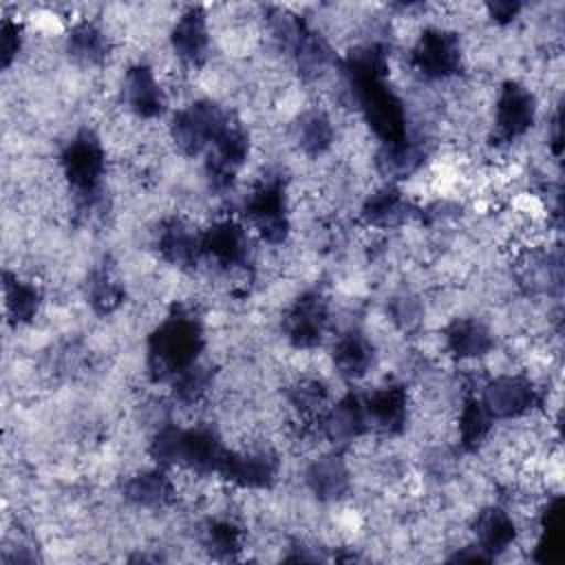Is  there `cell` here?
<instances>
[{"instance_id":"6da1fadb","label":"cell","mask_w":565,"mask_h":565,"mask_svg":"<svg viewBox=\"0 0 565 565\" xmlns=\"http://www.w3.org/2000/svg\"><path fill=\"white\" fill-rule=\"evenodd\" d=\"M203 349L201 324L192 313L168 316L148 342V369L152 380H174L181 371L196 362Z\"/></svg>"},{"instance_id":"7a4b0ae2","label":"cell","mask_w":565,"mask_h":565,"mask_svg":"<svg viewBox=\"0 0 565 565\" xmlns=\"http://www.w3.org/2000/svg\"><path fill=\"white\" fill-rule=\"evenodd\" d=\"M479 399L492 419H521L539 406V391L525 375L501 373L483 384Z\"/></svg>"},{"instance_id":"3957f363","label":"cell","mask_w":565,"mask_h":565,"mask_svg":"<svg viewBox=\"0 0 565 565\" xmlns=\"http://www.w3.org/2000/svg\"><path fill=\"white\" fill-rule=\"evenodd\" d=\"M411 62L428 79H448L461 68V44L452 31L426 29L413 46Z\"/></svg>"},{"instance_id":"277c9868","label":"cell","mask_w":565,"mask_h":565,"mask_svg":"<svg viewBox=\"0 0 565 565\" xmlns=\"http://www.w3.org/2000/svg\"><path fill=\"white\" fill-rule=\"evenodd\" d=\"M536 99L534 93L519 84L505 82L494 102V137L501 143L521 139L534 124Z\"/></svg>"},{"instance_id":"5b68a950","label":"cell","mask_w":565,"mask_h":565,"mask_svg":"<svg viewBox=\"0 0 565 565\" xmlns=\"http://www.w3.org/2000/svg\"><path fill=\"white\" fill-rule=\"evenodd\" d=\"M124 106L139 119H154L168 104V93L161 88L150 64H132L124 75Z\"/></svg>"},{"instance_id":"8992f818","label":"cell","mask_w":565,"mask_h":565,"mask_svg":"<svg viewBox=\"0 0 565 565\" xmlns=\"http://www.w3.org/2000/svg\"><path fill=\"white\" fill-rule=\"evenodd\" d=\"M364 426L371 433L395 435L406 426L408 419V395L402 386L375 388L371 395L360 399Z\"/></svg>"},{"instance_id":"52a82bcc","label":"cell","mask_w":565,"mask_h":565,"mask_svg":"<svg viewBox=\"0 0 565 565\" xmlns=\"http://www.w3.org/2000/svg\"><path fill=\"white\" fill-rule=\"evenodd\" d=\"M170 46L181 64L199 66L207 57L210 31L207 18L201 9H188L181 13L170 31Z\"/></svg>"},{"instance_id":"ba28073f","label":"cell","mask_w":565,"mask_h":565,"mask_svg":"<svg viewBox=\"0 0 565 565\" xmlns=\"http://www.w3.org/2000/svg\"><path fill=\"white\" fill-rule=\"evenodd\" d=\"M360 216L371 230H395L415 216V205L404 192L386 185L366 196Z\"/></svg>"},{"instance_id":"9c48e42d","label":"cell","mask_w":565,"mask_h":565,"mask_svg":"<svg viewBox=\"0 0 565 565\" xmlns=\"http://www.w3.org/2000/svg\"><path fill=\"white\" fill-rule=\"evenodd\" d=\"M472 532H475V545L486 554V558L510 550L519 536V527H516V521L512 519V512L499 505L477 512Z\"/></svg>"},{"instance_id":"30bf717a","label":"cell","mask_w":565,"mask_h":565,"mask_svg":"<svg viewBox=\"0 0 565 565\" xmlns=\"http://www.w3.org/2000/svg\"><path fill=\"white\" fill-rule=\"evenodd\" d=\"M444 344L459 360H479L492 351L494 340L481 320L459 318L446 329Z\"/></svg>"},{"instance_id":"8fae6325","label":"cell","mask_w":565,"mask_h":565,"mask_svg":"<svg viewBox=\"0 0 565 565\" xmlns=\"http://www.w3.org/2000/svg\"><path fill=\"white\" fill-rule=\"evenodd\" d=\"M375 360L373 344L366 335L358 331H347L344 335L335 338L333 344V369L344 380H360L364 377Z\"/></svg>"},{"instance_id":"7c38bea8","label":"cell","mask_w":565,"mask_h":565,"mask_svg":"<svg viewBox=\"0 0 565 565\" xmlns=\"http://www.w3.org/2000/svg\"><path fill=\"white\" fill-rule=\"evenodd\" d=\"M307 483L318 499L335 501L342 494H347L351 483V472L342 457L322 455L307 468Z\"/></svg>"},{"instance_id":"4fadbf2b","label":"cell","mask_w":565,"mask_h":565,"mask_svg":"<svg viewBox=\"0 0 565 565\" xmlns=\"http://www.w3.org/2000/svg\"><path fill=\"white\" fill-rule=\"evenodd\" d=\"M66 51L77 64L97 66V64L106 62L110 42L99 26H95L88 20H82L71 26L68 40H66Z\"/></svg>"},{"instance_id":"5bb4252c","label":"cell","mask_w":565,"mask_h":565,"mask_svg":"<svg viewBox=\"0 0 565 565\" xmlns=\"http://www.w3.org/2000/svg\"><path fill=\"white\" fill-rule=\"evenodd\" d=\"M40 289L18 276L4 274V305L7 313L18 322H31L40 309Z\"/></svg>"},{"instance_id":"9a60e30c","label":"cell","mask_w":565,"mask_h":565,"mask_svg":"<svg viewBox=\"0 0 565 565\" xmlns=\"http://www.w3.org/2000/svg\"><path fill=\"white\" fill-rule=\"evenodd\" d=\"M0 44H2V64L4 68L18 57L20 49H22V26L9 18L2 20V29H0Z\"/></svg>"},{"instance_id":"2e32d148","label":"cell","mask_w":565,"mask_h":565,"mask_svg":"<svg viewBox=\"0 0 565 565\" xmlns=\"http://www.w3.org/2000/svg\"><path fill=\"white\" fill-rule=\"evenodd\" d=\"M519 4L516 2H494V4H488V15L499 22V24H505V22H512L514 15L519 13Z\"/></svg>"}]
</instances>
